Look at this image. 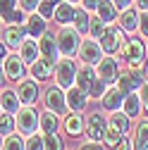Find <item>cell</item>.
<instances>
[{
  "mask_svg": "<svg viewBox=\"0 0 148 150\" xmlns=\"http://www.w3.org/2000/svg\"><path fill=\"white\" fill-rule=\"evenodd\" d=\"M79 31L74 26H60L55 41H58V50H60V57H74L79 52V45H81V38H79Z\"/></svg>",
  "mask_w": 148,
  "mask_h": 150,
  "instance_id": "1",
  "label": "cell"
},
{
  "mask_svg": "<svg viewBox=\"0 0 148 150\" xmlns=\"http://www.w3.org/2000/svg\"><path fill=\"white\" fill-rule=\"evenodd\" d=\"M14 122H17V134L22 136H33L41 129V115H36L31 105H22L19 112L14 115Z\"/></svg>",
  "mask_w": 148,
  "mask_h": 150,
  "instance_id": "2",
  "label": "cell"
},
{
  "mask_svg": "<svg viewBox=\"0 0 148 150\" xmlns=\"http://www.w3.org/2000/svg\"><path fill=\"white\" fill-rule=\"evenodd\" d=\"M117 55H120V57L132 67V69H141V67H143L146 45H143L141 38H129V41H124V45H122V50H120Z\"/></svg>",
  "mask_w": 148,
  "mask_h": 150,
  "instance_id": "3",
  "label": "cell"
},
{
  "mask_svg": "<svg viewBox=\"0 0 148 150\" xmlns=\"http://www.w3.org/2000/svg\"><path fill=\"white\" fill-rule=\"evenodd\" d=\"M124 41H127V38H124L122 26H115V24H107L105 31H103V36L98 38V43H100V48H103L105 55H117V52L122 50Z\"/></svg>",
  "mask_w": 148,
  "mask_h": 150,
  "instance_id": "4",
  "label": "cell"
},
{
  "mask_svg": "<svg viewBox=\"0 0 148 150\" xmlns=\"http://www.w3.org/2000/svg\"><path fill=\"white\" fill-rule=\"evenodd\" d=\"M77 62H74L72 57H62L58 60V64H55V81H58L60 88H72L74 81H77Z\"/></svg>",
  "mask_w": 148,
  "mask_h": 150,
  "instance_id": "5",
  "label": "cell"
},
{
  "mask_svg": "<svg viewBox=\"0 0 148 150\" xmlns=\"http://www.w3.org/2000/svg\"><path fill=\"white\" fill-rule=\"evenodd\" d=\"M143 83H146V76H143L141 69H132V67H129V71H124V74L117 76V86H120V91L124 93V96L139 91Z\"/></svg>",
  "mask_w": 148,
  "mask_h": 150,
  "instance_id": "6",
  "label": "cell"
},
{
  "mask_svg": "<svg viewBox=\"0 0 148 150\" xmlns=\"http://www.w3.org/2000/svg\"><path fill=\"white\" fill-rule=\"evenodd\" d=\"M43 103H46V110H50V112H55V115H65V112L69 110L67 107V98H65V93H62V88L60 86H53V88H48L46 93H43Z\"/></svg>",
  "mask_w": 148,
  "mask_h": 150,
  "instance_id": "7",
  "label": "cell"
},
{
  "mask_svg": "<svg viewBox=\"0 0 148 150\" xmlns=\"http://www.w3.org/2000/svg\"><path fill=\"white\" fill-rule=\"evenodd\" d=\"M17 96H19L22 105H36V100H38V81H36L33 76H24L17 81Z\"/></svg>",
  "mask_w": 148,
  "mask_h": 150,
  "instance_id": "8",
  "label": "cell"
},
{
  "mask_svg": "<svg viewBox=\"0 0 148 150\" xmlns=\"http://www.w3.org/2000/svg\"><path fill=\"white\" fill-rule=\"evenodd\" d=\"M79 57H81L84 64H93V67H96V64L103 60V48H100V43L88 36V38L81 41V45H79Z\"/></svg>",
  "mask_w": 148,
  "mask_h": 150,
  "instance_id": "9",
  "label": "cell"
},
{
  "mask_svg": "<svg viewBox=\"0 0 148 150\" xmlns=\"http://www.w3.org/2000/svg\"><path fill=\"white\" fill-rule=\"evenodd\" d=\"M96 74H98V79H100V81H105L107 86L112 83V81H117V76H120V67H117V60L112 57V55L103 57V60L96 64Z\"/></svg>",
  "mask_w": 148,
  "mask_h": 150,
  "instance_id": "10",
  "label": "cell"
},
{
  "mask_svg": "<svg viewBox=\"0 0 148 150\" xmlns=\"http://www.w3.org/2000/svg\"><path fill=\"white\" fill-rule=\"evenodd\" d=\"M96 81H98V74H96L93 64H81V67L77 69V81H74V86H79L86 96H91Z\"/></svg>",
  "mask_w": 148,
  "mask_h": 150,
  "instance_id": "11",
  "label": "cell"
},
{
  "mask_svg": "<svg viewBox=\"0 0 148 150\" xmlns=\"http://www.w3.org/2000/svg\"><path fill=\"white\" fill-rule=\"evenodd\" d=\"M107 129V119L100 115V112H93L91 117H86V136L91 141H103Z\"/></svg>",
  "mask_w": 148,
  "mask_h": 150,
  "instance_id": "12",
  "label": "cell"
},
{
  "mask_svg": "<svg viewBox=\"0 0 148 150\" xmlns=\"http://www.w3.org/2000/svg\"><path fill=\"white\" fill-rule=\"evenodd\" d=\"M17 55L22 57L24 64H33L36 60L41 57V50H38V41L31 38V36H26V38L22 41V45L17 48Z\"/></svg>",
  "mask_w": 148,
  "mask_h": 150,
  "instance_id": "13",
  "label": "cell"
},
{
  "mask_svg": "<svg viewBox=\"0 0 148 150\" xmlns=\"http://www.w3.org/2000/svg\"><path fill=\"white\" fill-rule=\"evenodd\" d=\"M124 98H127V96L120 91V86H107V88H105V93H103V98H100V103H103V107H105V110L117 112V110H122Z\"/></svg>",
  "mask_w": 148,
  "mask_h": 150,
  "instance_id": "14",
  "label": "cell"
},
{
  "mask_svg": "<svg viewBox=\"0 0 148 150\" xmlns=\"http://www.w3.org/2000/svg\"><path fill=\"white\" fill-rule=\"evenodd\" d=\"M55 64H58V62L46 60V57H38L33 64H29V71H31V76H33L36 81H48L53 74H55Z\"/></svg>",
  "mask_w": 148,
  "mask_h": 150,
  "instance_id": "15",
  "label": "cell"
},
{
  "mask_svg": "<svg viewBox=\"0 0 148 150\" xmlns=\"http://www.w3.org/2000/svg\"><path fill=\"white\" fill-rule=\"evenodd\" d=\"M3 67H5V76H7L10 81H19V79H24V69H26V64L22 62L19 55H7V57L3 60Z\"/></svg>",
  "mask_w": 148,
  "mask_h": 150,
  "instance_id": "16",
  "label": "cell"
},
{
  "mask_svg": "<svg viewBox=\"0 0 148 150\" xmlns=\"http://www.w3.org/2000/svg\"><path fill=\"white\" fill-rule=\"evenodd\" d=\"M26 36H29V33H26V29H24L22 24H10V26L5 29V33H3V43L14 50V48L22 45V41L26 38Z\"/></svg>",
  "mask_w": 148,
  "mask_h": 150,
  "instance_id": "17",
  "label": "cell"
},
{
  "mask_svg": "<svg viewBox=\"0 0 148 150\" xmlns=\"http://www.w3.org/2000/svg\"><path fill=\"white\" fill-rule=\"evenodd\" d=\"M38 50H41V57H46V60L58 62V57H60L58 41H55V36H53V33H48V31L41 36V41H38Z\"/></svg>",
  "mask_w": 148,
  "mask_h": 150,
  "instance_id": "18",
  "label": "cell"
},
{
  "mask_svg": "<svg viewBox=\"0 0 148 150\" xmlns=\"http://www.w3.org/2000/svg\"><path fill=\"white\" fill-rule=\"evenodd\" d=\"M67 107L72 110V112H81V110H86V103H88V96L79 88V86H72V88H67Z\"/></svg>",
  "mask_w": 148,
  "mask_h": 150,
  "instance_id": "19",
  "label": "cell"
},
{
  "mask_svg": "<svg viewBox=\"0 0 148 150\" xmlns=\"http://www.w3.org/2000/svg\"><path fill=\"white\" fill-rule=\"evenodd\" d=\"M0 107H3V112L17 115L19 107H22V100H19V96H17V91H12V88H3L0 91Z\"/></svg>",
  "mask_w": 148,
  "mask_h": 150,
  "instance_id": "20",
  "label": "cell"
},
{
  "mask_svg": "<svg viewBox=\"0 0 148 150\" xmlns=\"http://www.w3.org/2000/svg\"><path fill=\"white\" fill-rule=\"evenodd\" d=\"M24 29H26V33L31 36V38H41V36L48 31V29H46V19H43V17H41L38 12H31V14H26Z\"/></svg>",
  "mask_w": 148,
  "mask_h": 150,
  "instance_id": "21",
  "label": "cell"
},
{
  "mask_svg": "<svg viewBox=\"0 0 148 150\" xmlns=\"http://www.w3.org/2000/svg\"><path fill=\"white\" fill-rule=\"evenodd\" d=\"M117 19H120V26H122L124 33H134V31H139V12H136V10H132V7L122 10Z\"/></svg>",
  "mask_w": 148,
  "mask_h": 150,
  "instance_id": "22",
  "label": "cell"
},
{
  "mask_svg": "<svg viewBox=\"0 0 148 150\" xmlns=\"http://www.w3.org/2000/svg\"><path fill=\"white\" fill-rule=\"evenodd\" d=\"M65 131L69 136H81L84 134V129H86V119L79 115V112H72V115H67L65 117Z\"/></svg>",
  "mask_w": 148,
  "mask_h": 150,
  "instance_id": "23",
  "label": "cell"
},
{
  "mask_svg": "<svg viewBox=\"0 0 148 150\" xmlns=\"http://www.w3.org/2000/svg\"><path fill=\"white\" fill-rule=\"evenodd\" d=\"M72 17H74V5H69V3H58L55 5V12H53L55 24L67 26V24H72Z\"/></svg>",
  "mask_w": 148,
  "mask_h": 150,
  "instance_id": "24",
  "label": "cell"
},
{
  "mask_svg": "<svg viewBox=\"0 0 148 150\" xmlns=\"http://www.w3.org/2000/svg\"><path fill=\"white\" fill-rule=\"evenodd\" d=\"M96 14L100 17L105 24H112L117 17H120V10H117V5L112 3V0H100V5H98V10H96Z\"/></svg>",
  "mask_w": 148,
  "mask_h": 150,
  "instance_id": "25",
  "label": "cell"
},
{
  "mask_svg": "<svg viewBox=\"0 0 148 150\" xmlns=\"http://www.w3.org/2000/svg\"><path fill=\"white\" fill-rule=\"evenodd\" d=\"M122 112H124L129 119H136V117L141 115V98H139V93H129V96L124 98Z\"/></svg>",
  "mask_w": 148,
  "mask_h": 150,
  "instance_id": "26",
  "label": "cell"
},
{
  "mask_svg": "<svg viewBox=\"0 0 148 150\" xmlns=\"http://www.w3.org/2000/svg\"><path fill=\"white\" fill-rule=\"evenodd\" d=\"M88 10H84V7H74V17H72V26L77 29L79 33H86L88 36Z\"/></svg>",
  "mask_w": 148,
  "mask_h": 150,
  "instance_id": "27",
  "label": "cell"
},
{
  "mask_svg": "<svg viewBox=\"0 0 148 150\" xmlns=\"http://www.w3.org/2000/svg\"><path fill=\"white\" fill-rule=\"evenodd\" d=\"M134 150H148V122L136 124V138H134Z\"/></svg>",
  "mask_w": 148,
  "mask_h": 150,
  "instance_id": "28",
  "label": "cell"
},
{
  "mask_svg": "<svg viewBox=\"0 0 148 150\" xmlns=\"http://www.w3.org/2000/svg\"><path fill=\"white\" fill-rule=\"evenodd\" d=\"M58 126H60L58 115L50 112V110H46L41 115V131H43V134H53V131H58Z\"/></svg>",
  "mask_w": 148,
  "mask_h": 150,
  "instance_id": "29",
  "label": "cell"
},
{
  "mask_svg": "<svg viewBox=\"0 0 148 150\" xmlns=\"http://www.w3.org/2000/svg\"><path fill=\"white\" fill-rule=\"evenodd\" d=\"M110 126H115V129H120L122 134H127L129 131V117L124 115L122 110H117V112H110V122H107Z\"/></svg>",
  "mask_w": 148,
  "mask_h": 150,
  "instance_id": "30",
  "label": "cell"
},
{
  "mask_svg": "<svg viewBox=\"0 0 148 150\" xmlns=\"http://www.w3.org/2000/svg\"><path fill=\"white\" fill-rule=\"evenodd\" d=\"M17 131V122H14V115L10 112H3L0 115V136H10Z\"/></svg>",
  "mask_w": 148,
  "mask_h": 150,
  "instance_id": "31",
  "label": "cell"
},
{
  "mask_svg": "<svg viewBox=\"0 0 148 150\" xmlns=\"http://www.w3.org/2000/svg\"><path fill=\"white\" fill-rule=\"evenodd\" d=\"M105 22L100 19V17L96 14V17H91V19H88V36H91V38H100V36H103V31H105Z\"/></svg>",
  "mask_w": 148,
  "mask_h": 150,
  "instance_id": "32",
  "label": "cell"
},
{
  "mask_svg": "<svg viewBox=\"0 0 148 150\" xmlns=\"http://www.w3.org/2000/svg\"><path fill=\"white\" fill-rule=\"evenodd\" d=\"M122 138H124V134H122V131L107 124V129H105V136H103V141H105V145H110V148H115V145H117V143H120Z\"/></svg>",
  "mask_w": 148,
  "mask_h": 150,
  "instance_id": "33",
  "label": "cell"
},
{
  "mask_svg": "<svg viewBox=\"0 0 148 150\" xmlns=\"http://www.w3.org/2000/svg\"><path fill=\"white\" fill-rule=\"evenodd\" d=\"M3 150H24V138H22V134H10V136H5Z\"/></svg>",
  "mask_w": 148,
  "mask_h": 150,
  "instance_id": "34",
  "label": "cell"
},
{
  "mask_svg": "<svg viewBox=\"0 0 148 150\" xmlns=\"http://www.w3.org/2000/svg\"><path fill=\"white\" fill-rule=\"evenodd\" d=\"M19 7V3L17 0H0V19L3 22H10V17H12V12Z\"/></svg>",
  "mask_w": 148,
  "mask_h": 150,
  "instance_id": "35",
  "label": "cell"
},
{
  "mask_svg": "<svg viewBox=\"0 0 148 150\" xmlns=\"http://www.w3.org/2000/svg\"><path fill=\"white\" fill-rule=\"evenodd\" d=\"M24 150H46V136H38V134L26 136V141H24Z\"/></svg>",
  "mask_w": 148,
  "mask_h": 150,
  "instance_id": "36",
  "label": "cell"
},
{
  "mask_svg": "<svg viewBox=\"0 0 148 150\" xmlns=\"http://www.w3.org/2000/svg\"><path fill=\"white\" fill-rule=\"evenodd\" d=\"M46 150H65L62 148V138L58 136V131L46 134Z\"/></svg>",
  "mask_w": 148,
  "mask_h": 150,
  "instance_id": "37",
  "label": "cell"
},
{
  "mask_svg": "<svg viewBox=\"0 0 148 150\" xmlns=\"http://www.w3.org/2000/svg\"><path fill=\"white\" fill-rule=\"evenodd\" d=\"M36 12H38L43 19H50L53 12H55V0H41V3H38V10H36Z\"/></svg>",
  "mask_w": 148,
  "mask_h": 150,
  "instance_id": "38",
  "label": "cell"
},
{
  "mask_svg": "<svg viewBox=\"0 0 148 150\" xmlns=\"http://www.w3.org/2000/svg\"><path fill=\"white\" fill-rule=\"evenodd\" d=\"M17 3H19V7H22L26 14H31V12L38 10V3H41V0H17Z\"/></svg>",
  "mask_w": 148,
  "mask_h": 150,
  "instance_id": "39",
  "label": "cell"
},
{
  "mask_svg": "<svg viewBox=\"0 0 148 150\" xmlns=\"http://www.w3.org/2000/svg\"><path fill=\"white\" fill-rule=\"evenodd\" d=\"M139 31L143 38H148V12H141L139 14Z\"/></svg>",
  "mask_w": 148,
  "mask_h": 150,
  "instance_id": "40",
  "label": "cell"
},
{
  "mask_svg": "<svg viewBox=\"0 0 148 150\" xmlns=\"http://www.w3.org/2000/svg\"><path fill=\"white\" fill-rule=\"evenodd\" d=\"M139 98H141V105H143L146 115H148V83H143V86L139 88Z\"/></svg>",
  "mask_w": 148,
  "mask_h": 150,
  "instance_id": "41",
  "label": "cell"
},
{
  "mask_svg": "<svg viewBox=\"0 0 148 150\" xmlns=\"http://www.w3.org/2000/svg\"><path fill=\"white\" fill-rule=\"evenodd\" d=\"M98 5H100V0H81V7L88 10V12H96Z\"/></svg>",
  "mask_w": 148,
  "mask_h": 150,
  "instance_id": "42",
  "label": "cell"
},
{
  "mask_svg": "<svg viewBox=\"0 0 148 150\" xmlns=\"http://www.w3.org/2000/svg\"><path fill=\"white\" fill-rule=\"evenodd\" d=\"M79 150H103V145H100V141H91V143H84Z\"/></svg>",
  "mask_w": 148,
  "mask_h": 150,
  "instance_id": "43",
  "label": "cell"
},
{
  "mask_svg": "<svg viewBox=\"0 0 148 150\" xmlns=\"http://www.w3.org/2000/svg\"><path fill=\"white\" fill-rule=\"evenodd\" d=\"M112 150H134V145L129 143V138H122V141H120V143H117Z\"/></svg>",
  "mask_w": 148,
  "mask_h": 150,
  "instance_id": "44",
  "label": "cell"
},
{
  "mask_svg": "<svg viewBox=\"0 0 148 150\" xmlns=\"http://www.w3.org/2000/svg\"><path fill=\"white\" fill-rule=\"evenodd\" d=\"M112 3L117 5V10H127L129 5H132V0H112Z\"/></svg>",
  "mask_w": 148,
  "mask_h": 150,
  "instance_id": "45",
  "label": "cell"
},
{
  "mask_svg": "<svg viewBox=\"0 0 148 150\" xmlns=\"http://www.w3.org/2000/svg\"><path fill=\"white\" fill-rule=\"evenodd\" d=\"M136 7L141 12H148V0H136Z\"/></svg>",
  "mask_w": 148,
  "mask_h": 150,
  "instance_id": "46",
  "label": "cell"
},
{
  "mask_svg": "<svg viewBox=\"0 0 148 150\" xmlns=\"http://www.w3.org/2000/svg\"><path fill=\"white\" fill-rule=\"evenodd\" d=\"M5 50H7V45H5V43H0V60H5V57H7V52H5Z\"/></svg>",
  "mask_w": 148,
  "mask_h": 150,
  "instance_id": "47",
  "label": "cell"
},
{
  "mask_svg": "<svg viewBox=\"0 0 148 150\" xmlns=\"http://www.w3.org/2000/svg\"><path fill=\"white\" fill-rule=\"evenodd\" d=\"M7 76H5V67H3V60H0V83H3Z\"/></svg>",
  "mask_w": 148,
  "mask_h": 150,
  "instance_id": "48",
  "label": "cell"
},
{
  "mask_svg": "<svg viewBox=\"0 0 148 150\" xmlns=\"http://www.w3.org/2000/svg\"><path fill=\"white\" fill-rule=\"evenodd\" d=\"M65 3H69V5H77V3H81V0H65Z\"/></svg>",
  "mask_w": 148,
  "mask_h": 150,
  "instance_id": "49",
  "label": "cell"
},
{
  "mask_svg": "<svg viewBox=\"0 0 148 150\" xmlns=\"http://www.w3.org/2000/svg\"><path fill=\"white\" fill-rule=\"evenodd\" d=\"M143 76H146V83H148V67H146V71H143Z\"/></svg>",
  "mask_w": 148,
  "mask_h": 150,
  "instance_id": "50",
  "label": "cell"
},
{
  "mask_svg": "<svg viewBox=\"0 0 148 150\" xmlns=\"http://www.w3.org/2000/svg\"><path fill=\"white\" fill-rule=\"evenodd\" d=\"M0 150H3V136H0Z\"/></svg>",
  "mask_w": 148,
  "mask_h": 150,
  "instance_id": "51",
  "label": "cell"
},
{
  "mask_svg": "<svg viewBox=\"0 0 148 150\" xmlns=\"http://www.w3.org/2000/svg\"><path fill=\"white\" fill-rule=\"evenodd\" d=\"M0 115H3V107H0Z\"/></svg>",
  "mask_w": 148,
  "mask_h": 150,
  "instance_id": "52",
  "label": "cell"
},
{
  "mask_svg": "<svg viewBox=\"0 0 148 150\" xmlns=\"http://www.w3.org/2000/svg\"><path fill=\"white\" fill-rule=\"evenodd\" d=\"M146 52H148V45H146Z\"/></svg>",
  "mask_w": 148,
  "mask_h": 150,
  "instance_id": "53",
  "label": "cell"
},
{
  "mask_svg": "<svg viewBox=\"0 0 148 150\" xmlns=\"http://www.w3.org/2000/svg\"><path fill=\"white\" fill-rule=\"evenodd\" d=\"M0 24H3V19H0Z\"/></svg>",
  "mask_w": 148,
  "mask_h": 150,
  "instance_id": "54",
  "label": "cell"
}]
</instances>
